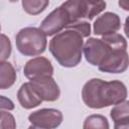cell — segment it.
Listing matches in <instances>:
<instances>
[{
    "mask_svg": "<svg viewBox=\"0 0 129 129\" xmlns=\"http://www.w3.org/2000/svg\"><path fill=\"white\" fill-rule=\"evenodd\" d=\"M16 72L14 67L8 61L0 62V90H5L14 85Z\"/></svg>",
    "mask_w": 129,
    "mask_h": 129,
    "instance_id": "7c38bea8",
    "label": "cell"
},
{
    "mask_svg": "<svg viewBox=\"0 0 129 129\" xmlns=\"http://www.w3.org/2000/svg\"><path fill=\"white\" fill-rule=\"evenodd\" d=\"M127 98V88L121 81L110 82L101 79L89 80L82 89V99L92 109H102L117 105Z\"/></svg>",
    "mask_w": 129,
    "mask_h": 129,
    "instance_id": "6da1fadb",
    "label": "cell"
},
{
    "mask_svg": "<svg viewBox=\"0 0 129 129\" xmlns=\"http://www.w3.org/2000/svg\"><path fill=\"white\" fill-rule=\"evenodd\" d=\"M128 68V53L127 50H116L110 58L105 61L98 69L104 73L120 74L124 73Z\"/></svg>",
    "mask_w": 129,
    "mask_h": 129,
    "instance_id": "30bf717a",
    "label": "cell"
},
{
    "mask_svg": "<svg viewBox=\"0 0 129 129\" xmlns=\"http://www.w3.org/2000/svg\"><path fill=\"white\" fill-rule=\"evenodd\" d=\"M11 50L12 46L9 37L5 34L0 33V62L6 61V59L11 54Z\"/></svg>",
    "mask_w": 129,
    "mask_h": 129,
    "instance_id": "e0dca14e",
    "label": "cell"
},
{
    "mask_svg": "<svg viewBox=\"0 0 129 129\" xmlns=\"http://www.w3.org/2000/svg\"><path fill=\"white\" fill-rule=\"evenodd\" d=\"M24 76L29 80L43 77H52L53 67L50 60L43 56H37L29 59L23 68Z\"/></svg>",
    "mask_w": 129,
    "mask_h": 129,
    "instance_id": "ba28073f",
    "label": "cell"
},
{
    "mask_svg": "<svg viewBox=\"0 0 129 129\" xmlns=\"http://www.w3.org/2000/svg\"><path fill=\"white\" fill-rule=\"evenodd\" d=\"M83 129H110V126L105 116L100 114H93L85 119Z\"/></svg>",
    "mask_w": 129,
    "mask_h": 129,
    "instance_id": "4fadbf2b",
    "label": "cell"
},
{
    "mask_svg": "<svg viewBox=\"0 0 129 129\" xmlns=\"http://www.w3.org/2000/svg\"><path fill=\"white\" fill-rule=\"evenodd\" d=\"M84 40L81 34L73 29L55 34L49 41V51L56 61L64 68L77 67L82 60Z\"/></svg>",
    "mask_w": 129,
    "mask_h": 129,
    "instance_id": "7a4b0ae2",
    "label": "cell"
},
{
    "mask_svg": "<svg viewBox=\"0 0 129 129\" xmlns=\"http://www.w3.org/2000/svg\"><path fill=\"white\" fill-rule=\"evenodd\" d=\"M110 116L114 123L129 121V102L127 100L115 105L110 112Z\"/></svg>",
    "mask_w": 129,
    "mask_h": 129,
    "instance_id": "5bb4252c",
    "label": "cell"
},
{
    "mask_svg": "<svg viewBox=\"0 0 129 129\" xmlns=\"http://www.w3.org/2000/svg\"><path fill=\"white\" fill-rule=\"evenodd\" d=\"M14 108L15 106L12 100L0 95V111H12Z\"/></svg>",
    "mask_w": 129,
    "mask_h": 129,
    "instance_id": "d6986e66",
    "label": "cell"
},
{
    "mask_svg": "<svg viewBox=\"0 0 129 129\" xmlns=\"http://www.w3.org/2000/svg\"><path fill=\"white\" fill-rule=\"evenodd\" d=\"M17 99L19 104L24 109H32L41 104L42 100L34 91L29 82L21 85L17 92Z\"/></svg>",
    "mask_w": 129,
    "mask_h": 129,
    "instance_id": "8fae6325",
    "label": "cell"
},
{
    "mask_svg": "<svg viewBox=\"0 0 129 129\" xmlns=\"http://www.w3.org/2000/svg\"><path fill=\"white\" fill-rule=\"evenodd\" d=\"M0 30H1V25H0Z\"/></svg>",
    "mask_w": 129,
    "mask_h": 129,
    "instance_id": "603a6c76",
    "label": "cell"
},
{
    "mask_svg": "<svg viewBox=\"0 0 129 129\" xmlns=\"http://www.w3.org/2000/svg\"><path fill=\"white\" fill-rule=\"evenodd\" d=\"M67 28L77 31L79 34H81V36L83 38L84 37H88L91 34V24L86 20H80V21L73 22V23L69 24L66 27V29Z\"/></svg>",
    "mask_w": 129,
    "mask_h": 129,
    "instance_id": "2e32d148",
    "label": "cell"
},
{
    "mask_svg": "<svg viewBox=\"0 0 129 129\" xmlns=\"http://www.w3.org/2000/svg\"><path fill=\"white\" fill-rule=\"evenodd\" d=\"M121 28V20L118 14L113 12H105L99 16L94 24L93 31L96 35H108L116 33Z\"/></svg>",
    "mask_w": 129,
    "mask_h": 129,
    "instance_id": "9c48e42d",
    "label": "cell"
},
{
    "mask_svg": "<svg viewBox=\"0 0 129 129\" xmlns=\"http://www.w3.org/2000/svg\"><path fill=\"white\" fill-rule=\"evenodd\" d=\"M28 129H43V128H39V127H36V126H33V125H30L28 127Z\"/></svg>",
    "mask_w": 129,
    "mask_h": 129,
    "instance_id": "7402d4cb",
    "label": "cell"
},
{
    "mask_svg": "<svg viewBox=\"0 0 129 129\" xmlns=\"http://www.w3.org/2000/svg\"><path fill=\"white\" fill-rule=\"evenodd\" d=\"M15 43L18 51L26 56H35L44 52L47 44L46 35L37 27H24L16 34Z\"/></svg>",
    "mask_w": 129,
    "mask_h": 129,
    "instance_id": "3957f363",
    "label": "cell"
},
{
    "mask_svg": "<svg viewBox=\"0 0 129 129\" xmlns=\"http://www.w3.org/2000/svg\"><path fill=\"white\" fill-rule=\"evenodd\" d=\"M119 5H120V6H123V9H125V10H129V4H128V2L120 1V2H119Z\"/></svg>",
    "mask_w": 129,
    "mask_h": 129,
    "instance_id": "44dd1931",
    "label": "cell"
},
{
    "mask_svg": "<svg viewBox=\"0 0 129 129\" xmlns=\"http://www.w3.org/2000/svg\"><path fill=\"white\" fill-rule=\"evenodd\" d=\"M62 113L53 108H43L32 112L28 116L31 125L43 129H55L62 122Z\"/></svg>",
    "mask_w": 129,
    "mask_h": 129,
    "instance_id": "8992f818",
    "label": "cell"
},
{
    "mask_svg": "<svg viewBox=\"0 0 129 129\" xmlns=\"http://www.w3.org/2000/svg\"><path fill=\"white\" fill-rule=\"evenodd\" d=\"M0 129H16V121L9 111H0Z\"/></svg>",
    "mask_w": 129,
    "mask_h": 129,
    "instance_id": "ac0fdd59",
    "label": "cell"
},
{
    "mask_svg": "<svg viewBox=\"0 0 129 129\" xmlns=\"http://www.w3.org/2000/svg\"><path fill=\"white\" fill-rule=\"evenodd\" d=\"M61 6L69 13L71 23H73L84 19H88V20L93 19L95 16L100 14L106 8V2L70 0L63 2Z\"/></svg>",
    "mask_w": 129,
    "mask_h": 129,
    "instance_id": "277c9868",
    "label": "cell"
},
{
    "mask_svg": "<svg viewBox=\"0 0 129 129\" xmlns=\"http://www.w3.org/2000/svg\"><path fill=\"white\" fill-rule=\"evenodd\" d=\"M23 10L30 15H37L45 10L49 5L47 0H23L21 2Z\"/></svg>",
    "mask_w": 129,
    "mask_h": 129,
    "instance_id": "9a60e30c",
    "label": "cell"
},
{
    "mask_svg": "<svg viewBox=\"0 0 129 129\" xmlns=\"http://www.w3.org/2000/svg\"><path fill=\"white\" fill-rule=\"evenodd\" d=\"M30 85L42 101L53 102L60 96V90L52 77H43L29 81Z\"/></svg>",
    "mask_w": 129,
    "mask_h": 129,
    "instance_id": "52a82bcc",
    "label": "cell"
},
{
    "mask_svg": "<svg viewBox=\"0 0 129 129\" xmlns=\"http://www.w3.org/2000/svg\"><path fill=\"white\" fill-rule=\"evenodd\" d=\"M114 129H129V121L114 123Z\"/></svg>",
    "mask_w": 129,
    "mask_h": 129,
    "instance_id": "ffe728a7",
    "label": "cell"
},
{
    "mask_svg": "<svg viewBox=\"0 0 129 129\" xmlns=\"http://www.w3.org/2000/svg\"><path fill=\"white\" fill-rule=\"evenodd\" d=\"M71 23V19L67 10L60 5L54 10H52L40 23L39 29L46 35L52 36L66 29V27Z\"/></svg>",
    "mask_w": 129,
    "mask_h": 129,
    "instance_id": "5b68a950",
    "label": "cell"
}]
</instances>
